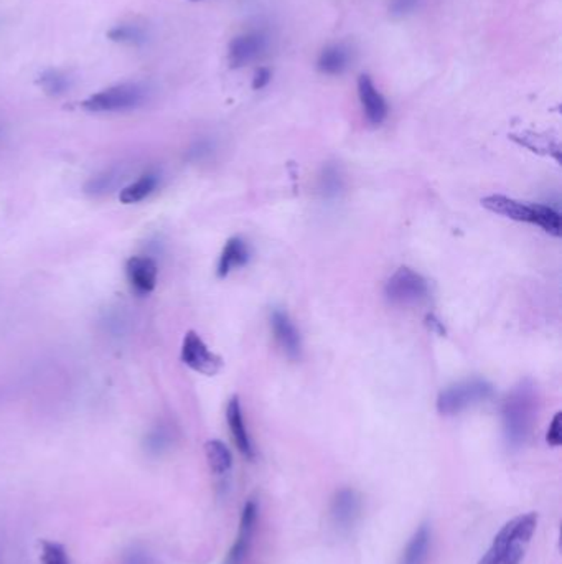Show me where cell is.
Returning <instances> with one entry per match:
<instances>
[{
    "label": "cell",
    "instance_id": "1",
    "mask_svg": "<svg viewBox=\"0 0 562 564\" xmlns=\"http://www.w3.org/2000/svg\"><path fill=\"white\" fill-rule=\"evenodd\" d=\"M538 413V393L531 382H521L508 394L503 403V431L508 446L518 449L525 446L535 428Z\"/></svg>",
    "mask_w": 562,
    "mask_h": 564
},
{
    "label": "cell",
    "instance_id": "2",
    "mask_svg": "<svg viewBox=\"0 0 562 564\" xmlns=\"http://www.w3.org/2000/svg\"><path fill=\"white\" fill-rule=\"evenodd\" d=\"M538 527V515L535 511L523 513L509 520L501 528L499 535L493 538L487 553L481 556L479 564H519L523 561L526 549L531 543Z\"/></svg>",
    "mask_w": 562,
    "mask_h": 564
},
{
    "label": "cell",
    "instance_id": "3",
    "mask_svg": "<svg viewBox=\"0 0 562 564\" xmlns=\"http://www.w3.org/2000/svg\"><path fill=\"white\" fill-rule=\"evenodd\" d=\"M149 100V90L140 83H122L96 92L82 102L90 112H119L137 110Z\"/></svg>",
    "mask_w": 562,
    "mask_h": 564
},
{
    "label": "cell",
    "instance_id": "4",
    "mask_svg": "<svg viewBox=\"0 0 562 564\" xmlns=\"http://www.w3.org/2000/svg\"><path fill=\"white\" fill-rule=\"evenodd\" d=\"M493 396V386L485 380H467L457 383L439 394L437 410L445 416H453L462 411L469 410L475 404L489 400Z\"/></svg>",
    "mask_w": 562,
    "mask_h": 564
},
{
    "label": "cell",
    "instance_id": "5",
    "mask_svg": "<svg viewBox=\"0 0 562 564\" xmlns=\"http://www.w3.org/2000/svg\"><path fill=\"white\" fill-rule=\"evenodd\" d=\"M429 294L427 281L411 267H399L384 286L386 299L394 306H416Z\"/></svg>",
    "mask_w": 562,
    "mask_h": 564
},
{
    "label": "cell",
    "instance_id": "6",
    "mask_svg": "<svg viewBox=\"0 0 562 564\" xmlns=\"http://www.w3.org/2000/svg\"><path fill=\"white\" fill-rule=\"evenodd\" d=\"M271 46V35L264 28H251L236 35L228 46V63L233 70L261 60Z\"/></svg>",
    "mask_w": 562,
    "mask_h": 564
},
{
    "label": "cell",
    "instance_id": "7",
    "mask_svg": "<svg viewBox=\"0 0 562 564\" xmlns=\"http://www.w3.org/2000/svg\"><path fill=\"white\" fill-rule=\"evenodd\" d=\"M180 356L181 362L191 368L193 372L207 374V376L217 374L223 366L221 356L213 354L208 345L193 330L187 332V335L183 338Z\"/></svg>",
    "mask_w": 562,
    "mask_h": 564
},
{
    "label": "cell",
    "instance_id": "8",
    "mask_svg": "<svg viewBox=\"0 0 562 564\" xmlns=\"http://www.w3.org/2000/svg\"><path fill=\"white\" fill-rule=\"evenodd\" d=\"M358 98H360L364 116L372 124L380 126L381 122H384V119L388 118V111H390L388 102L381 94L380 90L376 88L372 76L362 74L358 78Z\"/></svg>",
    "mask_w": 562,
    "mask_h": 564
},
{
    "label": "cell",
    "instance_id": "9",
    "mask_svg": "<svg viewBox=\"0 0 562 564\" xmlns=\"http://www.w3.org/2000/svg\"><path fill=\"white\" fill-rule=\"evenodd\" d=\"M481 205L489 211H491V213H497V215H501L505 219L536 225L538 205H526L523 201L508 199L505 195H489V197H485L481 200Z\"/></svg>",
    "mask_w": 562,
    "mask_h": 564
},
{
    "label": "cell",
    "instance_id": "10",
    "mask_svg": "<svg viewBox=\"0 0 562 564\" xmlns=\"http://www.w3.org/2000/svg\"><path fill=\"white\" fill-rule=\"evenodd\" d=\"M127 281L137 294H150L157 286L159 267L152 258L132 256L126 263Z\"/></svg>",
    "mask_w": 562,
    "mask_h": 564
},
{
    "label": "cell",
    "instance_id": "11",
    "mask_svg": "<svg viewBox=\"0 0 562 564\" xmlns=\"http://www.w3.org/2000/svg\"><path fill=\"white\" fill-rule=\"evenodd\" d=\"M362 511V501L360 495L352 489H344L336 491L332 505H330V515L334 520V525L338 530H350L356 523Z\"/></svg>",
    "mask_w": 562,
    "mask_h": 564
},
{
    "label": "cell",
    "instance_id": "12",
    "mask_svg": "<svg viewBox=\"0 0 562 564\" xmlns=\"http://www.w3.org/2000/svg\"><path fill=\"white\" fill-rule=\"evenodd\" d=\"M256 519H257V501L249 499L246 501L245 509L241 513L239 531H237L235 545L228 556V564H241L245 561L246 555L249 551V546H251V540H253Z\"/></svg>",
    "mask_w": 562,
    "mask_h": 564
},
{
    "label": "cell",
    "instance_id": "13",
    "mask_svg": "<svg viewBox=\"0 0 562 564\" xmlns=\"http://www.w3.org/2000/svg\"><path fill=\"white\" fill-rule=\"evenodd\" d=\"M354 62V50L346 44L326 45L317 56V70L325 76L344 74Z\"/></svg>",
    "mask_w": 562,
    "mask_h": 564
},
{
    "label": "cell",
    "instance_id": "14",
    "mask_svg": "<svg viewBox=\"0 0 562 564\" xmlns=\"http://www.w3.org/2000/svg\"><path fill=\"white\" fill-rule=\"evenodd\" d=\"M271 327L274 337L277 340V344L282 346V350L290 358H297L300 355L302 342H300L299 332L292 324L287 312L281 309L274 310L271 316Z\"/></svg>",
    "mask_w": 562,
    "mask_h": 564
},
{
    "label": "cell",
    "instance_id": "15",
    "mask_svg": "<svg viewBox=\"0 0 562 564\" xmlns=\"http://www.w3.org/2000/svg\"><path fill=\"white\" fill-rule=\"evenodd\" d=\"M227 421L229 431H231V436L235 439L236 447L239 449V452L245 455L246 459H254L253 442H251V437L246 429L243 410H241V403L237 400V396H233L228 403Z\"/></svg>",
    "mask_w": 562,
    "mask_h": 564
},
{
    "label": "cell",
    "instance_id": "16",
    "mask_svg": "<svg viewBox=\"0 0 562 564\" xmlns=\"http://www.w3.org/2000/svg\"><path fill=\"white\" fill-rule=\"evenodd\" d=\"M249 261V246L239 237L228 239L218 261V277H227L228 274L237 267H243Z\"/></svg>",
    "mask_w": 562,
    "mask_h": 564
},
{
    "label": "cell",
    "instance_id": "17",
    "mask_svg": "<svg viewBox=\"0 0 562 564\" xmlns=\"http://www.w3.org/2000/svg\"><path fill=\"white\" fill-rule=\"evenodd\" d=\"M431 548V530L429 525H421L409 540L399 564H424Z\"/></svg>",
    "mask_w": 562,
    "mask_h": 564
},
{
    "label": "cell",
    "instance_id": "18",
    "mask_svg": "<svg viewBox=\"0 0 562 564\" xmlns=\"http://www.w3.org/2000/svg\"><path fill=\"white\" fill-rule=\"evenodd\" d=\"M205 454H207L209 469L215 475L223 477L231 471L233 455H231V451L228 449L225 442H221L218 439H211L205 444Z\"/></svg>",
    "mask_w": 562,
    "mask_h": 564
},
{
    "label": "cell",
    "instance_id": "19",
    "mask_svg": "<svg viewBox=\"0 0 562 564\" xmlns=\"http://www.w3.org/2000/svg\"><path fill=\"white\" fill-rule=\"evenodd\" d=\"M157 185H159V177L155 173H145L139 180L127 185L121 190L119 200L126 203V205L139 203V201L145 200L149 195H152Z\"/></svg>",
    "mask_w": 562,
    "mask_h": 564
},
{
    "label": "cell",
    "instance_id": "20",
    "mask_svg": "<svg viewBox=\"0 0 562 564\" xmlns=\"http://www.w3.org/2000/svg\"><path fill=\"white\" fill-rule=\"evenodd\" d=\"M108 37L112 42H118V44H126V45H140L147 40V34H145V28L136 24H124V25H118V27L112 28L108 34Z\"/></svg>",
    "mask_w": 562,
    "mask_h": 564
},
{
    "label": "cell",
    "instance_id": "21",
    "mask_svg": "<svg viewBox=\"0 0 562 564\" xmlns=\"http://www.w3.org/2000/svg\"><path fill=\"white\" fill-rule=\"evenodd\" d=\"M38 83L44 88V92L50 96H60V94L68 92V88H70L68 74H64L60 70H48L40 76Z\"/></svg>",
    "mask_w": 562,
    "mask_h": 564
},
{
    "label": "cell",
    "instance_id": "22",
    "mask_svg": "<svg viewBox=\"0 0 562 564\" xmlns=\"http://www.w3.org/2000/svg\"><path fill=\"white\" fill-rule=\"evenodd\" d=\"M42 553H40V563L42 564H72L70 556L66 553L64 546L50 540H42Z\"/></svg>",
    "mask_w": 562,
    "mask_h": 564
},
{
    "label": "cell",
    "instance_id": "23",
    "mask_svg": "<svg viewBox=\"0 0 562 564\" xmlns=\"http://www.w3.org/2000/svg\"><path fill=\"white\" fill-rule=\"evenodd\" d=\"M424 0H390L388 12L392 19H406L422 7Z\"/></svg>",
    "mask_w": 562,
    "mask_h": 564
},
{
    "label": "cell",
    "instance_id": "24",
    "mask_svg": "<svg viewBox=\"0 0 562 564\" xmlns=\"http://www.w3.org/2000/svg\"><path fill=\"white\" fill-rule=\"evenodd\" d=\"M121 177H118L114 172L104 173L101 177H96L94 180H91L90 185L86 187V190L92 193V195H100V193H106L114 187V183L118 182Z\"/></svg>",
    "mask_w": 562,
    "mask_h": 564
},
{
    "label": "cell",
    "instance_id": "25",
    "mask_svg": "<svg viewBox=\"0 0 562 564\" xmlns=\"http://www.w3.org/2000/svg\"><path fill=\"white\" fill-rule=\"evenodd\" d=\"M561 418V413H556V416L549 424L547 434H546V441L549 446L559 447L562 444Z\"/></svg>",
    "mask_w": 562,
    "mask_h": 564
},
{
    "label": "cell",
    "instance_id": "26",
    "mask_svg": "<svg viewBox=\"0 0 562 564\" xmlns=\"http://www.w3.org/2000/svg\"><path fill=\"white\" fill-rule=\"evenodd\" d=\"M272 80V72L269 68H259L256 73H254L253 78V90L256 92H259V90H264Z\"/></svg>",
    "mask_w": 562,
    "mask_h": 564
},
{
    "label": "cell",
    "instance_id": "27",
    "mask_svg": "<svg viewBox=\"0 0 562 564\" xmlns=\"http://www.w3.org/2000/svg\"><path fill=\"white\" fill-rule=\"evenodd\" d=\"M195 2H197V0H195Z\"/></svg>",
    "mask_w": 562,
    "mask_h": 564
}]
</instances>
